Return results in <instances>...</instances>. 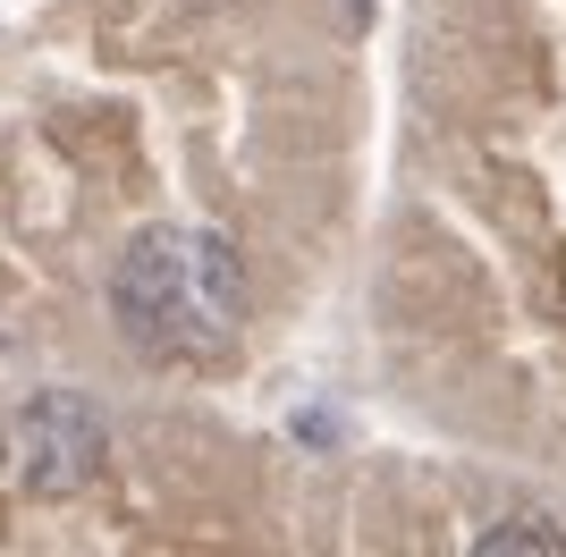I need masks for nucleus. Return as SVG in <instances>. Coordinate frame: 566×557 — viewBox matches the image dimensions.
Wrapping results in <instances>:
<instances>
[{"label": "nucleus", "instance_id": "7ed1b4c3", "mask_svg": "<svg viewBox=\"0 0 566 557\" xmlns=\"http://www.w3.org/2000/svg\"><path fill=\"white\" fill-rule=\"evenodd\" d=\"M473 549H482V557H499V549H542V557H558L566 533H542V515H507V524H491Z\"/></svg>", "mask_w": 566, "mask_h": 557}, {"label": "nucleus", "instance_id": "f257e3e1", "mask_svg": "<svg viewBox=\"0 0 566 557\" xmlns=\"http://www.w3.org/2000/svg\"><path fill=\"white\" fill-rule=\"evenodd\" d=\"M111 313L153 364H220L245 329V262L212 229H144L111 271Z\"/></svg>", "mask_w": 566, "mask_h": 557}, {"label": "nucleus", "instance_id": "f03ea898", "mask_svg": "<svg viewBox=\"0 0 566 557\" xmlns=\"http://www.w3.org/2000/svg\"><path fill=\"white\" fill-rule=\"evenodd\" d=\"M102 414L85 406L76 389H43L34 406L18 414V431H9V473H18V490H34V498H76V490L102 473Z\"/></svg>", "mask_w": 566, "mask_h": 557}]
</instances>
